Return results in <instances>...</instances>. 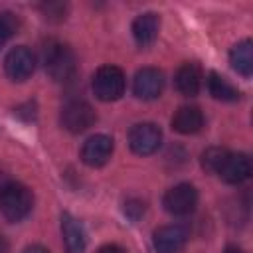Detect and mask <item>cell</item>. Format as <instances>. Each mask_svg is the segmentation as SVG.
Segmentation results:
<instances>
[{
    "mask_svg": "<svg viewBox=\"0 0 253 253\" xmlns=\"http://www.w3.org/2000/svg\"><path fill=\"white\" fill-rule=\"evenodd\" d=\"M34 208L32 190L18 182H6L0 188V211L8 221H22Z\"/></svg>",
    "mask_w": 253,
    "mask_h": 253,
    "instance_id": "cell-1",
    "label": "cell"
},
{
    "mask_svg": "<svg viewBox=\"0 0 253 253\" xmlns=\"http://www.w3.org/2000/svg\"><path fill=\"white\" fill-rule=\"evenodd\" d=\"M43 63H45V71L49 73V77L53 81H59V83L71 81L75 77V73H77L75 53L71 51L69 45L59 43V42H51L45 47Z\"/></svg>",
    "mask_w": 253,
    "mask_h": 253,
    "instance_id": "cell-2",
    "label": "cell"
},
{
    "mask_svg": "<svg viewBox=\"0 0 253 253\" xmlns=\"http://www.w3.org/2000/svg\"><path fill=\"white\" fill-rule=\"evenodd\" d=\"M93 91L95 97L109 103L117 101L125 93V73L117 65H103L93 75Z\"/></svg>",
    "mask_w": 253,
    "mask_h": 253,
    "instance_id": "cell-3",
    "label": "cell"
},
{
    "mask_svg": "<svg viewBox=\"0 0 253 253\" xmlns=\"http://www.w3.org/2000/svg\"><path fill=\"white\" fill-rule=\"evenodd\" d=\"M61 126L69 132H83L89 126H93V123L97 121V115L93 111V107L83 101V99H71L63 105L61 115H59Z\"/></svg>",
    "mask_w": 253,
    "mask_h": 253,
    "instance_id": "cell-4",
    "label": "cell"
},
{
    "mask_svg": "<svg viewBox=\"0 0 253 253\" xmlns=\"http://www.w3.org/2000/svg\"><path fill=\"white\" fill-rule=\"evenodd\" d=\"M162 204H164V210L172 215H188L198 206V192L192 184L182 182L164 194Z\"/></svg>",
    "mask_w": 253,
    "mask_h": 253,
    "instance_id": "cell-5",
    "label": "cell"
},
{
    "mask_svg": "<svg viewBox=\"0 0 253 253\" xmlns=\"http://www.w3.org/2000/svg\"><path fill=\"white\" fill-rule=\"evenodd\" d=\"M162 132L154 123H138L128 130V146L134 154L148 156L158 150Z\"/></svg>",
    "mask_w": 253,
    "mask_h": 253,
    "instance_id": "cell-6",
    "label": "cell"
},
{
    "mask_svg": "<svg viewBox=\"0 0 253 253\" xmlns=\"http://www.w3.org/2000/svg\"><path fill=\"white\" fill-rule=\"evenodd\" d=\"M36 69V57L26 45H18L8 51L4 59V71L12 81H26Z\"/></svg>",
    "mask_w": 253,
    "mask_h": 253,
    "instance_id": "cell-7",
    "label": "cell"
},
{
    "mask_svg": "<svg viewBox=\"0 0 253 253\" xmlns=\"http://www.w3.org/2000/svg\"><path fill=\"white\" fill-rule=\"evenodd\" d=\"M164 89V75L156 67H142L136 71L132 81V91L138 99H156Z\"/></svg>",
    "mask_w": 253,
    "mask_h": 253,
    "instance_id": "cell-8",
    "label": "cell"
},
{
    "mask_svg": "<svg viewBox=\"0 0 253 253\" xmlns=\"http://www.w3.org/2000/svg\"><path fill=\"white\" fill-rule=\"evenodd\" d=\"M113 154V138L107 134H93L91 138L85 140L81 148V158L87 166L99 168L107 164V160Z\"/></svg>",
    "mask_w": 253,
    "mask_h": 253,
    "instance_id": "cell-9",
    "label": "cell"
},
{
    "mask_svg": "<svg viewBox=\"0 0 253 253\" xmlns=\"http://www.w3.org/2000/svg\"><path fill=\"white\" fill-rule=\"evenodd\" d=\"M251 174V160L243 152H227L225 160L221 162L217 176L227 184H241Z\"/></svg>",
    "mask_w": 253,
    "mask_h": 253,
    "instance_id": "cell-10",
    "label": "cell"
},
{
    "mask_svg": "<svg viewBox=\"0 0 253 253\" xmlns=\"http://www.w3.org/2000/svg\"><path fill=\"white\" fill-rule=\"evenodd\" d=\"M152 241L158 253H180L186 247L188 231L180 225H164L154 231Z\"/></svg>",
    "mask_w": 253,
    "mask_h": 253,
    "instance_id": "cell-11",
    "label": "cell"
},
{
    "mask_svg": "<svg viewBox=\"0 0 253 253\" xmlns=\"http://www.w3.org/2000/svg\"><path fill=\"white\" fill-rule=\"evenodd\" d=\"M158 28H160V18L154 12H144L140 16H136V20L132 22V36L134 42L140 47H148L150 43H154L156 36H158Z\"/></svg>",
    "mask_w": 253,
    "mask_h": 253,
    "instance_id": "cell-12",
    "label": "cell"
},
{
    "mask_svg": "<svg viewBox=\"0 0 253 253\" xmlns=\"http://www.w3.org/2000/svg\"><path fill=\"white\" fill-rule=\"evenodd\" d=\"M61 233L65 253H85V231L71 213H61Z\"/></svg>",
    "mask_w": 253,
    "mask_h": 253,
    "instance_id": "cell-13",
    "label": "cell"
},
{
    "mask_svg": "<svg viewBox=\"0 0 253 253\" xmlns=\"http://www.w3.org/2000/svg\"><path fill=\"white\" fill-rule=\"evenodd\" d=\"M202 126H204V115L198 107L184 105L172 117V128L180 134H194L202 130Z\"/></svg>",
    "mask_w": 253,
    "mask_h": 253,
    "instance_id": "cell-14",
    "label": "cell"
},
{
    "mask_svg": "<svg viewBox=\"0 0 253 253\" xmlns=\"http://www.w3.org/2000/svg\"><path fill=\"white\" fill-rule=\"evenodd\" d=\"M176 89L182 93V95H196L202 87V71L196 63H184L178 71H176Z\"/></svg>",
    "mask_w": 253,
    "mask_h": 253,
    "instance_id": "cell-15",
    "label": "cell"
},
{
    "mask_svg": "<svg viewBox=\"0 0 253 253\" xmlns=\"http://www.w3.org/2000/svg\"><path fill=\"white\" fill-rule=\"evenodd\" d=\"M229 63L243 77H251V73H253V43H251V40H243L237 45H233V49L229 51Z\"/></svg>",
    "mask_w": 253,
    "mask_h": 253,
    "instance_id": "cell-16",
    "label": "cell"
},
{
    "mask_svg": "<svg viewBox=\"0 0 253 253\" xmlns=\"http://www.w3.org/2000/svg\"><path fill=\"white\" fill-rule=\"evenodd\" d=\"M208 89H210L211 97L217 101H237L239 99V91L225 77H221L217 73H210Z\"/></svg>",
    "mask_w": 253,
    "mask_h": 253,
    "instance_id": "cell-17",
    "label": "cell"
},
{
    "mask_svg": "<svg viewBox=\"0 0 253 253\" xmlns=\"http://www.w3.org/2000/svg\"><path fill=\"white\" fill-rule=\"evenodd\" d=\"M225 156H227V150H225V148L211 146V148H208V150L202 154V168L208 170V172L217 174V170H219L221 162L225 160Z\"/></svg>",
    "mask_w": 253,
    "mask_h": 253,
    "instance_id": "cell-18",
    "label": "cell"
},
{
    "mask_svg": "<svg viewBox=\"0 0 253 253\" xmlns=\"http://www.w3.org/2000/svg\"><path fill=\"white\" fill-rule=\"evenodd\" d=\"M16 28H18V22L12 14H0V47L6 43V40L14 34Z\"/></svg>",
    "mask_w": 253,
    "mask_h": 253,
    "instance_id": "cell-19",
    "label": "cell"
},
{
    "mask_svg": "<svg viewBox=\"0 0 253 253\" xmlns=\"http://www.w3.org/2000/svg\"><path fill=\"white\" fill-rule=\"evenodd\" d=\"M42 10H43L45 18H49V20L65 18V6H61V4H45V6H42Z\"/></svg>",
    "mask_w": 253,
    "mask_h": 253,
    "instance_id": "cell-20",
    "label": "cell"
},
{
    "mask_svg": "<svg viewBox=\"0 0 253 253\" xmlns=\"http://www.w3.org/2000/svg\"><path fill=\"white\" fill-rule=\"evenodd\" d=\"M97 253H126L121 245H115V243H109V245H103Z\"/></svg>",
    "mask_w": 253,
    "mask_h": 253,
    "instance_id": "cell-21",
    "label": "cell"
},
{
    "mask_svg": "<svg viewBox=\"0 0 253 253\" xmlns=\"http://www.w3.org/2000/svg\"><path fill=\"white\" fill-rule=\"evenodd\" d=\"M22 253H49L45 247H42V245H32V247H26Z\"/></svg>",
    "mask_w": 253,
    "mask_h": 253,
    "instance_id": "cell-22",
    "label": "cell"
},
{
    "mask_svg": "<svg viewBox=\"0 0 253 253\" xmlns=\"http://www.w3.org/2000/svg\"><path fill=\"white\" fill-rule=\"evenodd\" d=\"M8 251H10L8 241H6V237H4V235H0V253H8Z\"/></svg>",
    "mask_w": 253,
    "mask_h": 253,
    "instance_id": "cell-23",
    "label": "cell"
},
{
    "mask_svg": "<svg viewBox=\"0 0 253 253\" xmlns=\"http://www.w3.org/2000/svg\"><path fill=\"white\" fill-rule=\"evenodd\" d=\"M223 253H243L239 247H235V245H229V247H225V251Z\"/></svg>",
    "mask_w": 253,
    "mask_h": 253,
    "instance_id": "cell-24",
    "label": "cell"
}]
</instances>
